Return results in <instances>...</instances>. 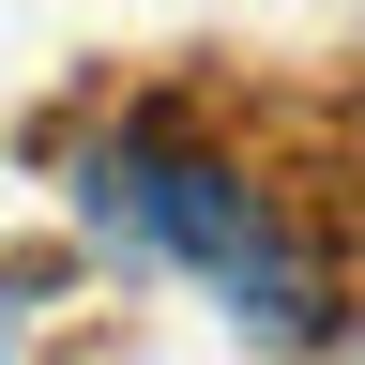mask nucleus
Segmentation results:
<instances>
[{
  "mask_svg": "<svg viewBox=\"0 0 365 365\" xmlns=\"http://www.w3.org/2000/svg\"><path fill=\"white\" fill-rule=\"evenodd\" d=\"M91 213L137 228V244H168V259H198L213 289H228V319H259L274 350H304V335H319V274H304V244H289V228H274L228 168L153 153V137H137V153L91 168Z\"/></svg>",
  "mask_w": 365,
  "mask_h": 365,
  "instance_id": "nucleus-1",
  "label": "nucleus"
},
{
  "mask_svg": "<svg viewBox=\"0 0 365 365\" xmlns=\"http://www.w3.org/2000/svg\"><path fill=\"white\" fill-rule=\"evenodd\" d=\"M350 365H365V350H350Z\"/></svg>",
  "mask_w": 365,
  "mask_h": 365,
  "instance_id": "nucleus-2",
  "label": "nucleus"
}]
</instances>
